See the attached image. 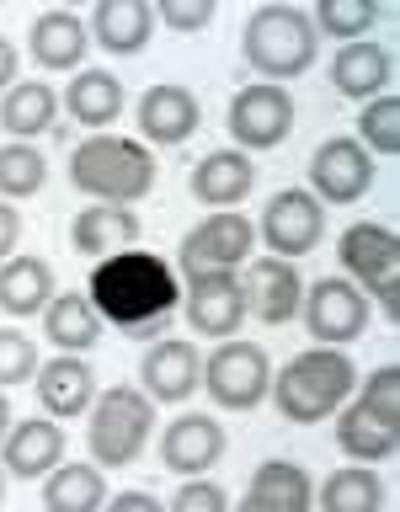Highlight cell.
Returning <instances> with one entry per match:
<instances>
[{"label": "cell", "instance_id": "4fadbf2b", "mask_svg": "<svg viewBox=\"0 0 400 512\" xmlns=\"http://www.w3.org/2000/svg\"><path fill=\"white\" fill-rule=\"evenodd\" d=\"M219 459H224V427H219V416L182 411L166 432H160V464H166L171 475L198 480V475L214 470Z\"/></svg>", "mask_w": 400, "mask_h": 512}, {"label": "cell", "instance_id": "ee69618b", "mask_svg": "<svg viewBox=\"0 0 400 512\" xmlns=\"http://www.w3.org/2000/svg\"><path fill=\"white\" fill-rule=\"evenodd\" d=\"M0 502H6V470H0Z\"/></svg>", "mask_w": 400, "mask_h": 512}, {"label": "cell", "instance_id": "7bdbcfd3", "mask_svg": "<svg viewBox=\"0 0 400 512\" xmlns=\"http://www.w3.org/2000/svg\"><path fill=\"white\" fill-rule=\"evenodd\" d=\"M6 432H11V400L0 395V438H6Z\"/></svg>", "mask_w": 400, "mask_h": 512}, {"label": "cell", "instance_id": "277c9868", "mask_svg": "<svg viewBox=\"0 0 400 512\" xmlns=\"http://www.w3.org/2000/svg\"><path fill=\"white\" fill-rule=\"evenodd\" d=\"M240 54H246V64L267 80V86L299 80L304 70H315V54H320L310 11H299V6H256L246 16Z\"/></svg>", "mask_w": 400, "mask_h": 512}, {"label": "cell", "instance_id": "ffe728a7", "mask_svg": "<svg viewBox=\"0 0 400 512\" xmlns=\"http://www.w3.org/2000/svg\"><path fill=\"white\" fill-rule=\"evenodd\" d=\"M38 400L48 411V422H75V416L91 411L96 400V374L86 358H70V352H59L54 363H38Z\"/></svg>", "mask_w": 400, "mask_h": 512}, {"label": "cell", "instance_id": "e0dca14e", "mask_svg": "<svg viewBox=\"0 0 400 512\" xmlns=\"http://www.w3.org/2000/svg\"><path fill=\"white\" fill-rule=\"evenodd\" d=\"M144 240V224L134 208H118V203H91L70 219V246L91 262H107V256H123V251H139Z\"/></svg>", "mask_w": 400, "mask_h": 512}, {"label": "cell", "instance_id": "836d02e7", "mask_svg": "<svg viewBox=\"0 0 400 512\" xmlns=\"http://www.w3.org/2000/svg\"><path fill=\"white\" fill-rule=\"evenodd\" d=\"M48 182V160L32 144H0V203L38 198Z\"/></svg>", "mask_w": 400, "mask_h": 512}, {"label": "cell", "instance_id": "8d00e7d4", "mask_svg": "<svg viewBox=\"0 0 400 512\" xmlns=\"http://www.w3.org/2000/svg\"><path fill=\"white\" fill-rule=\"evenodd\" d=\"M38 374V347H32L27 331L16 326H0V390H16Z\"/></svg>", "mask_w": 400, "mask_h": 512}, {"label": "cell", "instance_id": "f35d334b", "mask_svg": "<svg viewBox=\"0 0 400 512\" xmlns=\"http://www.w3.org/2000/svg\"><path fill=\"white\" fill-rule=\"evenodd\" d=\"M166 512H230V496H224L219 480H182V491L171 496Z\"/></svg>", "mask_w": 400, "mask_h": 512}, {"label": "cell", "instance_id": "7c38bea8", "mask_svg": "<svg viewBox=\"0 0 400 512\" xmlns=\"http://www.w3.org/2000/svg\"><path fill=\"white\" fill-rule=\"evenodd\" d=\"M187 326L198 336H214V342H230L246 320V294H240V278L235 272H203V278H187Z\"/></svg>", "mask_w": 400, "mask_h": 512}, {"label": "cell", "instance_id": "44dd1931", "mask_svg": "<svg viewBox=\"0 0 400 512\" xmlns=\"http://www.w3.org/2000/svg\"><path fill=\"white\" fill-rule=\"evenodd\" d=\"M27 54L43 64V70H86V54H91V32L75 11H38L32 16V32H27Z\"/></svg>", "mask_w": 400, "mask_h": 512}, {"label": "cell", "instance_id": "2e32d148", "mask_svg": "<svg viewBox=\"0 0 400 512\" xmlns=\"http://www.w3.org/2000/svg\"><path fill=\"white\" fill-rule=\"evenodd\" d=\"M246 315H256L262 326H288L299 315V299H304V278L294 262H278V256H262V262L246 267Z\"/></svg>", "mask_w": 400, "mask_h": 512}, {"label": "cell", "instance_id": "603a6c76", "mask_svg": "<svg viewBox=\"0 0 400 512\" xmlns=\"http://www.w3.org/2000/svg\"><path fill=\"white\" fill-rule=\"evenodd\" d=\"M390 75H395V59L390 48H379L374 38L363 43H342L331 54V86L352 96V102H374V96L390 91Z\"/></svg>", "mask_w": 400, "mask_h": 512}, {"label": "cell", "instance_id": "484cf974", "mask_svg": "<svg viewBox=\"0 0 400 512\" xmlns=\"http://www.w3.org/2000/svg\"><path fill=\"white\" fill-rule=\"evenodd\" d=\"M54 118H59V91L48 80H16L0 96V128L11 134V144H32L54 128Z\"/></svg>", "mask_w": 400, "mask_h": 512}, {"label": "cell", "instance_id": "60d3db41", "mask_svg": "<svg viewBox=\"0 0 400 512\" xmlns=\"http://www.w3.org/2000/svg\"><path fill=\"white\" fill-rule=\"evenodd\" d=\"M16 240H22V219H16L11 203H0V262L16 256Z\"/></svg>", "mask_w": 400, "mask_h": 512}, {"label": "cell", "instance_id": "9a60e30c", "mask_svg": "<svg viewBox=\"0 0 400 512\" xmlns=\"http://www.w3.org/2000/svg\"><path fill=\"white\" fill-rule=\"evenodd\" d=\"M336 262H342L347 283L358 288H374L379 278H395L400 272V235L379 219H363V224H347L342 240H336Z\"/></svg>", "mask_w": 400, "mask_h": 512}, {"label": "cell", "instance_id": "d4e9b609", "mask_svg": "<svg viewBox=\"0 0 400 512\" xmlns=\"http://www.w3.org/2000/svg\"><path fill=\"white\" fill-rule=\"evenodd\" d=\"M54 267L43 256H6L0 262V310L11 320H27V315H43V304L54 299Z\"/></svg>", "mask_w": 400, "mask_h": 512}, {"label": "cell", "instance_id": "6da1fadb", "mask_svg": "<svg viewBox=\"0 0 400 512\" xmlns=\"http://www.w3.org/2000/svg\"><path fill=\"white\" fill-rule=\"evenodd\" d=\"M96 320H112L118 331L139 336V342H155L166 331V320L182 304V283H176L171 262H160L155 251H123L96 262L91 288H86Z\"/></svg>", "mask_w": 400, "mask_h": 512}, {"label": "cell", "instance_id": "5b68a950", "mask_svg": "<svg viewBox=\"0 0 400 512\" xmlns=\"http://www.w3.org/2000/svg\"><path fill=\"white\" fill-rule=\"evenodd\" d=\"M91 422H86V443H91V464L96 470H123L144 454L155 432V400L128 384H112L91 400Z\"/></svg>", "mask_w": 400, "mask_h": 512}, {"label": "cell", "instance_id": "4316f807", "mask_svg": "<svg viewBox=\"0 0 400 512\" xmlns=\"http://www.w3.org/2000/svg\"><path fill=\"white\" fill-rule=\"evenodd\" d=\"M246 502L262 512H310L315 507V486L294 459H262L246 486Z\"/></svg>", "mask_w": 400, "mask_h": 512}, {"label": "cell", "instance_id": "30bf717a", "mask_svg": "<svg viewBox=\"0 0 400 512\" xmlns=\"http://www.w3.org/2000/svg\"><path fill=\"white\" fill-rule=\"evenodd\" d=\"M368 187H374V155L363 150L352 134H336L326 144H315V155H310V198L320 208H347V203H358L368 198Z\"/></svg>", "mask_w": 400, "mask_h": 512}, {"label": "cell", "instance_id": "ba28073f", "mask_svg": "<svg viewBox=\"0 0 400 512\" xmlns=\"http://www.w3.org/2000/svg\"><path fill=\"white\" fill-rule=\"evenodd\" d=\"M299 315H304V331L315 336V347H347V342H358V336L368 331L374 304L363 299L358 283H347V278H320V283L304 288Z\"/></svg>", "mask_w": 400, "mask_h": 512}, {"label": "cell", "instance_id": "d590c367", "mask_svg": "<svg viewBox=\"0 0 400 512\" xmlns=\"http://www.w3.org/2000/svg\"><path fill=\"white\" fill-rule=\"evenodd\" d=\"M358 406L374 416V422H384V427L400 432V368H395V363H384V368H374V374L363 379Z\"/></svg>", "mask_w": 400, "mask_h": 512}, {"label": "cell", "instance_id": "9c48e42d", "mask_svg": "<svg viewBox=\"0 0 400 512\" xmlns=\"http://www.w3.org/2000/svg\"><path fill=\"white\" fill-rule=\"evenodd\" d=\"M224 128H230L235 150H278V144L294 134V96L283 86H267V80H256V86H240L230 96V112H224Z\"/></svg>", "mask_w": 400, "mask_h": 512}, {"label": "cell", "instance_id": "74e56055", "mask_svg": "<svg viewBox=\"0 0 400 512\" xmlns=\"http://www.w3.org/2000/svg\"><path fill=\"white\" fill-rule=\"evenodd\" d=\"M155 16L166 22L171 32H203L208 22H214V0H150Z\"/></svg>", "mask_w": 400, "mask_h": 512}, {"label": "cell", "instance_id": "8992f818", "mask_svg": "<svg viewBox=\"0 0 400 512\" xmlns=\"http://www.w3.org/2000/svg\"><path fill=\"white\" fill-rule=\"evenodd\" d=\"M203 390L219 411H256L272 390V363L262 347L251 342H219L203 358Z\"/></svg>", "mask_w": 400, "mask_h": 512}, {"label": "cell", "instance_id": "f1b7e54d", "mask_svg": "<svg viewBox=\"0 0 400 512\" xmlns=\"http://www.w3.org/2000/svg\"><path fill=\"white\" fill-rule=\"evenodd\" d=\"M64 112L80 128H112L123 112V80L112 70H75L70 91H64Z\"/></svg>", "mask_w": 400, "mask_h": 512}, {"label": "cell", "instance_id": "3957f363", "mask_svg": "<svg viewBox=\"0 0 400 512\" xmlns=\"http://www.w3.org/2000/svg\"><path fill=\"white\" fill-rule=\"evenodd\" d=\"M70 182L91 203H139L155 192V155L139 139L123 134H91L70 150Z\"/></svg>", "mask_w": 400, "mask_h": 512}, {"label": "cell", "instance_id": "ac0fdd59", "mask_svg": "<svg viewBox=\"0 0 400 512\" xmlns=\"http://www.w3.org/2000/svg\"><path fill=\"white\" fill-rule=\"evenodd\" d=\"M54 464H64V432L48 416H27V422H11V432L0 438V470L16 480H38Z\"/></svg>", "mask_w": 400, "mask_h": 512}, {"label": "cell", "instance_id": "d6986e66", "mask_svg": "<svg viewBox=\"0 0 400 512\" xmlns=\"http://www.w3.org/2000/svg\"><path fill=\"white\" fill-rule=\"evenodd\" d=\"M203 107L187 86H150L139 96V144H182L187 134H198Z\"/></svg>", "mask_w": 400, "mask_h": 512}, {"label": "cell", "instance_id": "e575fe53", "mask_svg": "<svg viewBox=\"0 0 400 512\" xmlns=\"http://www.w3.org/2000/svg\"><path fill=\"white\" fill-rule=\"evenodd\" d=\"M358 144L368 155H400V96L395 91L358 107Z\"/></svg>", "mask_w": 400, "mask_h": 512}, {"label": "cell", "instance_id": "8fae6325", "mask_svg": "<svg viewBox=\"0 0 400 512\" xmlns=\"http://www.w3.org/2000/svg\"><path fill=\"white\" fill-rule=\"evenodd\" d=\"M256 235L267 240V251L278 256V262H299V256H310L320 246V235H326V208H320L304 187H283L267 198Z\"/></svg>", "mask_w": 400, "mask_h": 512}, {"label": "cell", "instance_id": "4dcf8cb0", "mask_svg": "<svg viewBox=\"0 0 400 512\" xmlns=\"http://www.w3.org/2000/svg\"><path fill=\"white\" fill-rule=\"evenodd\" d=\"M336 448H342L347 459H358V464H384V459H395V427H384V422H374L358 400L352 406H342L336 411Z\"/></svg>", "mask_w": 400, "mask_h": 512}, {"label": "cell", "instance_id": "7a4b0ae2", "mask_svg": "<svg viewBox=\"0 0 400 512\" xmlns=\"http://www.w3.org/2000/svg\"><path fill=\"white\" fill-rule=\"evenodd\" d=\"M358 390V368L342 347H304L299 358L283 363V374H272L267 400L278 406V416L299 427H315L347 406V395Z\"/></svg>", "mask_w": 400, "mask_h": 512}, {"label": "cell", "instance_id": "cb8c5ba5", "mask_svg": "<svg viewBox=\"0 0 400 512\" xmlns=\"http://www.w3.org/2000/svg\"><path fill=\"white\" fill-rule=\"evenodd\" d=\"M251 187H256V166H251V155H240V150H208L198 166H192V198L208 203L214 214L246 203Z\"/></svg>", "mask_w": 400, "mask_h": 512}, {"label": "cell", "instance_id": "83f0119b", "mask_svg": "<svg viewBox=\"0 0 400 512\" xmlns=\"http://www.w3.org/2000/svg\"><path fill=\"white\" fill-rule=\"evenodd\" d=\"M43 336H48V347L80 358V352H91L102 342V320H96L86 294H54L43 304Z\"/></svg>", "mask_w": 400, "mask_h": 512}, {"label": "cell", "instance_id": "f6af8a7d", "mask_svg": "<svg viewBox=\"0 0 400 512\" xmlns=\"http://www.w3.org/2000/svg\"><path fill=\"white\" fill-rule=\"evenodd\" d=\"M235 512H262V507H251V502H240V507H235Z\"/></svg>", "mask_w": 400, "mask_h": 512}, {"label": "cell", "instance_id": "7402d4cb", "mask_svg": "<svg viewBox=\"0 0 400 512\" xmlns=\"http://www.w3.org/2000/svg\"><path fill=\"white\" fill-rule=\"evenodd\" d=\"M86 32L96 38V48H107V54H123V59L144 54V43H150V32H155V6L150 0H96Z\"/></svg>", "mask_w": 400, "mask_h": 512}, {"label": "cell", "instance_id": "5bb4252c", "mask_svg": "<svg viewBox=\"0 0 400 512\" xmlns=\"http://www.w3.org/2000/svg\"><path fill=\"white\" fill-rule=\"evenodd\" d=\"M203 384V358L198 347L176 342V336H160V342L144 347L139 358V390L160 400V406H182V400Z\"/></svg>", "mask_w": 400, "mask_h": 512}, {"label": "cell", "instance_id": "f546056e", "mask_svg": "<svg viewBox=\"0 0 400 512\" xmlns=\"http://www.w3.org/2000/svg\"><path fill=\"white\" fill-rule=\"evenodd\" d=\"M107 502V480L96 464H54V470L43 475V507L48 512H102Z\"/></svg>", "mask_w": 400, "mask_h": 512}, {"label": "cell", "instance_id": "d6a6232c", "mask_svg": "<svg viewBox=\"0 0 400 512\" xmlns=\"http://www.w3.org/2000/svg\"><path fill=\"white\" fill-rule=\"evenodd\" d=\"M379 0H315L310 27L315 38H336V43H363L379 22Z\"/></svg>", "mask_w": 400, "mask_h": 512}, {"label": "cell", "instance_id": "b9f144b4", "mask_svg": "<svg viewBox=\"0 0 400 512\" xmlns=\"http://www.w3.org/2000/svg\"><path fill=\"white\" fill-rule=\"evenodd\" d=\"M11 86H16V43L0 32V96H6Z\"/></svg>", "mask_w": 400, "mask_h": 512}, {"label": "cell", "instance_id": "1f68e13d", "mask_svg": "<svg viewBox=\"0 0 400 512\" xmlns=\"http://www.w3.org/2000/svg\"><path fill=\"white\" fill-rule=\"evenodd\" d=\"M320 512H379L384 507V480L368 470V464H347V470H331L326 486L315 491Z\"/></svg>", "mask_w": 400, "mask_h": 512}, {"label": "cell", "instance_id": "ab89813d", "mask_svg": "<svg viewBox=\"0 0 400 512\" xmlns=\"http://www.w3.org/2000/svg\"><path fill=\"white\" fill-rule=\"evenodd\" d=\"M102 512H166L150 491H118L112 502H102Z\"/></svg>", "mask_w": 400, "mask_h": 512}, {"label": "cell", "instance_id": "52a82bcc", "mask_svg": "<svg viewBox=\"0 0 400 512\" xmlns=\"http://www.w3.org/2000/svg\"><path fill=\"white\" fill-rule=\"evenodd\" d=\"M251 240L256 224L235 208H219V214L198 219V230L182 235L176 246V262H182L187 278H203V272H240V262H251Z\"/></svg>", "mask_w": 400, "mask_h": 512}]
</instances>
